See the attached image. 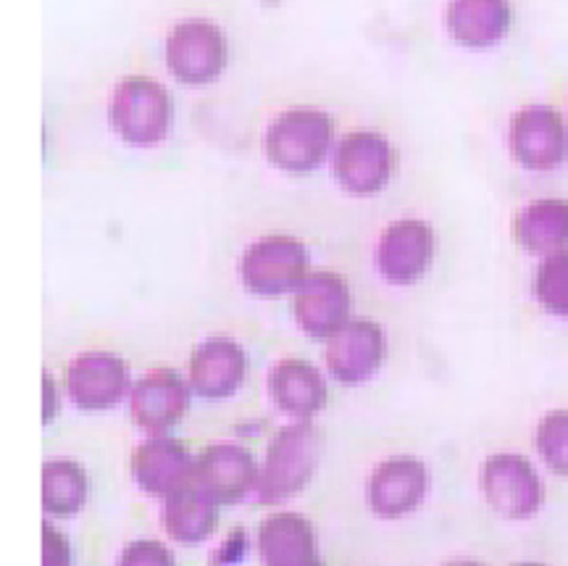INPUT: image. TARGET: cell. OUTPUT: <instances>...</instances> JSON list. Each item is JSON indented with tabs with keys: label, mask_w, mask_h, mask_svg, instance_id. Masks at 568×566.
<instances>
[{
	"label": "cell",
	"mask_w": 568,
	"mask_h": 566,
	"mask_svg": "<svg viewBox=\"0 0 568 566\" xmlns=\"http://www.w3.org/2000/svg\"><path fill=\"white\" fill-rule=\"evenodd\" d=\"M514 566H545V564H539V562H521V564H514Z\"/></svg>",
	"instance_id": "f546056e"
},
{
	"label": "cell",
	"mask_w": 568,
	"mask_h": 566,
	"mask_svg": "<svg viewBox=\"0 0 568 566\" xmlns=\"http://www.w3.org/2000/svg\"><path fill=\"white\" fill-rule=\"evenodd\" d=\"M63 382L69 398L84 412H105L130 391V366L116 353L90 351L71 361Z\"/></svg>",
	"instance_id": "52a82bcc"
},
{
	"label": "cell",
	"mask_w": 568,
	"mask_h": 566,
	"mask_svg": "<svg viewBox=\"0 0 568 566\" xmlns=\"http://www.w3.org/2000/svg\"><path fill=\"white\" fill-rule=\"evenodd\" d=\"M514 237L529 253L550 256V253L564 251L568 245V201L542 198V201L529 203L514 219Z\"/></svg>",
	"instance_id": "7402d4cb"
},
{
	"label": "cell",
	"mask_w": 568,
	"mask_h": 566,
	"mask_svg": "<svg viewBox=\"0 0 568 566\" xmlns=\"http://www.w3.org/2000/svg\"><path fill=\"white\" fill-rule=\"evenodd\" d=\"M55 414V382L51 374H42V422H51Z\"/></svg>",
	"instance_id": "83f0119b"
},
{
	"label": "cell",
	"mask_w": 568,
	"mask_h": 566,
	"mask_svg": "<svg viewBox=\"0 0 568 566\" xmlns=\"http://www.w3.org/2000/svg\"><path fill=\"white\" fill-rule=\"evenodd\" d=\"M119 566H176V562L161 540H134L124 548Z\"/></svg>",
	"instance_id": "484cf974"
},
{
	"label": "cell",
	"mask_w": 568,
	"mask_h": 566,
	"mask_svg": "<svg viewBox=\"0 0 568 566\" xmlns=\"http://www.w3.org/2000/svg\"><path fill=\"white\" fill-rule=\"evenodd\" d=\"M445 566H481L479 562H471V558H458V562H450V564H445Z\"/></svg>",
	"instance_id": "f1b7e54d"
},
{
	"label": "cell",
	"mask_w": 568,
	"mask_h": 566,
	"mask_svg": "<svg viewBox=\"0 0 568 566\" xmlns=\"http://www.w3.org/2000/svg\"><path fill=\"white\" fill-rule=\"evenodd\" d=\"M537 453L552 474L568 477V412L556 408L537 424Z\"/></svg>",
	"instance_id": "d4e9b609"
},
{
	"label": "cell",
	"mask_w": 568,
	"mask_h": 566,
	"mask_svg": "<svg viewBox=\"0 0 568 566\" xmlns=\"http://www.w3.org/2000/svg\"><path fill=\"white\" fill-rule=\"evenodd\" d=\"M40 501L53 516L77 514L88 501V474L69 458L48 462L40 472Z\"/></svg>",
	"instance_id": "603a6c76"
},
{
	"label": "cell",
	"mask_w": 568,
	"mask_h": 566,
	"mask_svg": "<svg viewBox=\"0 0 568 566\" xmlns=\"http://www.w3.org/2000/svg\"><path fill=\"white\" fill-rule=\"evenodd\" d=\"M293 314L314 340H329L351 320V287L335 272H311L293 299Z\"/></svg>",
	"instance_id": "8fae6325"
},
{
	"label": "cell",
	"mask_w": 568,
	"mask_h": 566,
	"mask_svg": "<svg viewBox=\"0 0 568 566\" xmlns=\"http://www.w3.org/2000/svg\"><path fill=\"white\" fill-rule=\"evenodd\" d=\"M332 119L316 109H295L282 113L268 127L266 155L276 169L305 174L324 161L332 143Z\"/></svg>",
	"instance_id": "3957f363"
},
{
	"label": "cell",
	"mask_w": 568,
	"mask_h": 566,
	"mask_svg": "<svg viewBox=\"0 0 568 566\" xmlns=\"http://www.w3.org/2000/svg\"><path fill=\"white\" fill-rule=\"evenodd\" d=\"M130 466L134 483L142 491L159 495V498H169L184 485L195 483L197 458L176 437L155 435L134 448Z\"/></svg>",
	"instance_id": "9c48e42d"
},
{
	"label": "cell",
	"mask_w": 568,
	"mask_h": 566,
	"mask_svg": "<svg viewBox=\"0 0 568 566\" xmlns=\"http://www.w3.org/2000/svg\"><path fill=\"white\" fill-rule=\"evenodd\" d=\"M226 48L224 32L203 19L176 24L166 42V63L180 82L205 84L224 72Z\"/></svg>",
	"instance_id": "8992f818"
},
{
	"label": "cell",
	"mask_w": 568,
	"mask_h": 566,
	"mask_svg": "<svg viewBox=\"0 0 568 566\" xmlns=\"http://www.w3.org/2000/svg\"><path fill=\"white\" fill-rule=\"evenodd\" d=\"M395 153L387 138L376 132H351L335 155L337 182L351 195H376L389 182Z\"/></svg>",
	"instance_id": "7c38bea8"
},
{
	"label": "cell",
	"mask_w": 568,
	"mask_h": 566,
	"mask_svg": "<svg viewBox=\"0 0 568 566\" xmlns=\"http://www.w3.org/2000/svg\"><path fill=\"white\" fill-rule=\"evenodd\" d=\"M268 391L276 406L297 422H311L329 401L322 372L303 358H284L274 366Z\"/></svg>",
	"instance_id": "d6986e66"
},
{
	"label": "cell",
	"mask_w": 568,
	"mask_h": 566,
	"mask_svg": "<svg viewBox=\"0 0 568 566\" xmlns=\"http://www.w3.org/2000/svg\"><path fill=\"white\" fill-rule=\"evenodd\" d=\"M163 501L166 504H163L161 522L176 543L195 546V543L211 537L219 525V504L197 483L184 485L182 491L172 493Z\"/></svg>",
	"instance_id": "ffe728a7"
},
{
	"label": "cell",
	"mask_w": 568,
	"mask_h": 566,
	"mask_svg": "<svg viewBox=\"0 0 568 566\" xmlns=\"http://www.w3.org/2000/svg\"><path fill=\"white\" fill-rule=\"evenodd\" d=\"M435 259V232L422 219H400L382 232L376 266L393 285H414Z\"/></svg>",
	"instance_id": "ba28073f"
},
{
	"label": "cell",
	"mask_w": 568,
	"mask_h": 566,
	"mask_svg": "<svg viewBox=\"0 0 568 566\" xmlns=\"http://www.w3.org/2000/svg\"><path fill=\"white\" fill-rule=\"evenodd\" d=\"M429 472L414 456H395L379 464L368 477V506L382 519H400L422 506Z\"/></svg>",
	"instance_id": "4fadbf2b"
},
{
	"label": "cell",
	"mask_w": 568,
	"mask_h": 566,
	"mask_svg": "<svg viewBox=\"0 0 568 566\" xmlns=\"http://www.w3.org/2000/svg\"><path fill=\"white\" fill-rule=\"evenodd\" d=\"M111 124L124 143L159 145L172 124V98L148 77H126L111 98Z\"/></svg>",
	"instance_id": "7a4b0ae2"
},
{
	"label": "cell",
	"mask_w": 568,
	"mask_h": 566,
	"mask_svg": "<svg viewBox=\"0 0 568 566\" xmlns=\"http://www.w3.org/2000/svg\"><path fill=\"white\" fill-rule=\"evenodd\" d=\"M535 295L550 314L568 320V251L550 253L537 269Z\"/></svg>",
	"instance_id": "cb8c5ba5"
},
{
	"label": "cell",
	"mask_w": 568,
	"mask_h": 566,
	"mask_svg": "<svg viewBox=\"0 0 568 566\" xmlns=\"http://www.w3.org/2000/svg\"><path fill=\"white\" fill-rule=\"evenodd\" d=\"M245 372V351L226 337L205 340L190 356V387L211 401L230 398L243 385Z\"/></svg>",
	"instance_id": "ac0fdd59"
},
{
	"label": "cell",
	"mask_w": 568,
	"mask_h": 566,
	"mask_svg": "<svg viewBox=\"0 0 568 566\" xmlns=\"http://www.w3.org/2000/svg\"><path fill=\"white\" fill-rule=\"evenodd\" d=\"M258 554L264 566H324L314 525L295 512H274L261 522Z\"/></svg>",
	"instance_id": "e0dca14e"
},
{
	"label": "cell",
	"mask_w": 568,
	"mask_h": 566,
	"mask_svg": "<svg viewBox=\"0 0 568 566\" xmlns=\"http://www.w3.org/2000/svg\"><path fill=\"white\" fill-rule=\"evenodd\" d=\"M69 540L53 525H42V566H69Z\"/></svg>",
	"instance_id": "4316f807"
},
{
	"label": "cell",
	"mask_w": 568,
	"mask_h": 566,
	"mask_svg": "<svg viewBox=\"0 0 568 566\" xmlns=\"http://www.w3.org/2000/svg\"><path fill=\"white\" fill-rule=\"evenodd\" d=\"M508 0H453L447 6V30L460 46L487 48L508 32Z\"/></svg>",
	"instance_id": "44dd1931"
},
{
	"label": "cell",
	"mask_w": 568,
	"mask_h": 566,
	"mask_svg": "<svg viewBox=\"0 0 568 566\" xmlns=\"http://www.w3.org/2000/svg\"><path fill=\"white\" fill-rule=\"evenodd\" d=\"M190 406V391L174 370L145 374L130 393V414L140 429L151 435H166L182 422Z\"/></svg>",
	"instance_id": "9a60e30c"
},
{
	"label": "cell",
	"mask_w": 568,
	"mask_h": 566,
	"mask_svg": "<svg viewBox=\"0 0 568 566\" xmlns=\"http://www.w3.org/2000/svg\"><path fill=\"white\" fill-rule=\"evenodd\" d=\"M261 466L253 451L237 443L209 445L197 456L195 483L216 501L219 506H230L243 501L247 493L258 487Z\"/></svg>",
	"instance_id": "30bf717a"
},
{
	"label": "cell",
	"mask_w": 568,
	"mask_h": 566,
	"mask_svg": "<svg viewBox=\"0 0 568 566\" xmlns=\"http://www.w3.org/2000/svg\"><path fill=\"white\" fill-rule=\"evenodd\" d=\"M318 464V433L311 422L282 427L268 443L258 477V498L264 504H280L293 498L314 479Z\"/></svg>",
	"instance_id": "6da1fadb"
},
{
	"label": "cell",
	"mask_w": 568,
	"mask_h": 566,
	"mask_svg": "<svg viewBox=\"0 0 568 566\" xmlns=\"http://www.w3.org/2000/svg\"><path fill=\"white\" fill-rule=\"evenodd\" d=\"M481 493L487 506L506 519H529L545 504V485L529 458L495 453L481 464Z\"/></svg>",
	"instance_id": "277c9868"
},
{
	"label": "cell",
	"mask_w": 568,
	"mask_h": 566,
	"mask_svg": "<svg viewBox=\"0 0 568 566\" xmlns=\"http://www.w3.org/2000/svg\"><path fill=\"white\" fill-rule=\"evenodd\" d=\"M385 361V332L368 320H351L326 340V366L343 385H358Z\"/></svg>",
	"instance_id": "5bb4252c"
},
{
	"label": "cell",
	"mask_w": 568,
	"mask_h": 566,
	"mask_svg": "<svg viewBox=\"0 0 568 566\" xmlns=\"http://www.w3.org/2000/svg\"><path fill=\"white\" fill-rule=\"evenodd\" d=\"M510 151L521 166L548 172L566 159L564 119L545 105H531L516 113L510 124Z\"/></svg>",
	"instance_id": "2e32d148"
},
{
	"label": "cell",
	"mask_w": 568,
	"mask_h": 566,
	"mask_svg": "<svg viewBox=\"0 0 568 566\" xmlns=\"http://www.w3.org/2000/svg\"><path fill=\"white\" fill-rule=\"evenodd\" d=\"M240 274L251 293L274 299L297 290L308 277V251L295 237L268 235L247 247L240 261Z\"/></svg>",
	"instance_id": "5b68a950"
}]
</instances>
